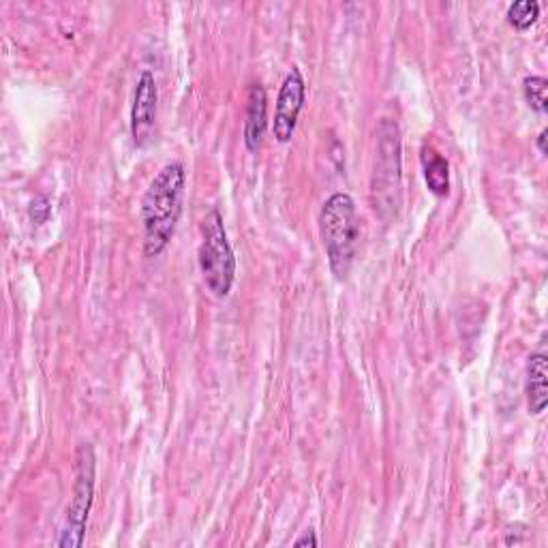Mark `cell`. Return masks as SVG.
<instances>
[{
    "mask_svg": "<svg viewBox=\"0 0 548 548\" xmlns=\"http://www.w3.org/2000/svg\"><path fill=\"white\" fill-rule=\"evenodd\" d=\"M319 542H317V536H315V531H307V534H304L302 538H298L296 542H294V546H317Z\"/></svg>",
    "mask_w": 548,
    "mask_h": 548,
    "instance_id": "14",
    "label": "cell"
},
{
    "mask_svg": "<svg viewBox=\"0 0 548 548\" xmlns=\"http://www.w3.org/2000/svg\"><path fill=\"white\" fill-rule=\"evenodd\" d=\"M506 18L516 30H529L540 18V3L538 0H516L508 7Z\"/></svg>",
    "mask_w": 548,
    "mask_h": 548,
    "instance_id": "11",
    "label": "cell"
},
{
    "mask_svg": "<svg viewBox=\"0 0 548 548\" xmlns=\"http://www.w3.org/2000/svg\"><path fill=\"white\" fill-rule=\"evenodd\" d=\"M204 240L200 247V268L208 289L217 298H225L232 292L236 281V255L227 238L221 212L215 208L204 219Z\"/></svg>",
    "mask_w": 548,
    "mask_h": 548,
    "instance_id": "4",
    "label": "cell"
},
{
    "mask_svg": "<svg viewBox=\"0 0 548 548\" xmlns=\"http://www.w3.org/2000/svg\"><path fill=\"white\" fill-rule=\"evenodd\" d=\"M548 358L544 352H536L529 356L527 373H525V392H527V405L534 416H540L548 403V371H546Z\"/></svg>",
    "mask_w": 548,
    "mask_h": 548,
    "instance_id": "9",
    "label": "cell"
},
{
    "mask_svg": "<svg viewBox=\"0 0 548 548\" xmlns=\"http://www.w3.org/2000/svg\"><path fill=\"white\" fill-rule=\"evenodd\" d=\"M28 215H30V219H33V223H37V225H43L45 221H48L50 215H52V202H50V197H48V195H39V197H35V200L30 202Z\"/></svg>",
    "mask_w": 548,
    "mask_h": 548,
    "instance_id": "13",
    "label": "cell"
},
{
    "mask_svg": "<svg viewBox=\"0 0 548 548\" xmlns=\"http://www.w3.org/2000/svg\"><path fill=\"white\" fill-rule=\"evenodd\" d=\"M546 137H548V131L542 129L540 135H538V150H540V155H546Z\"/></svg>",
    "mask_w": 548,
    "mask_h": 548,
    "instance_id": "15",
    "label": "cell"
},
{
    "mask_svg": "<svg viewBox=\"0 0 548 548\" xmlns=\"http://www.w3.org/2000/svg\"><path fill=\"white\" fill-rule=\"evenodd\" d=\"M319 232L334 277L345 279L358 247V212L352 195L334 193L328 197L319 212Z\"/></svg>",
    "mask_w": 548,
    "mask_h": 548,
    "instance_id": "2",
    "label": "cell"
},
{
    "mask_svg": "<svg viewBox=\"0 0 548 548\" xmlns=\"http://www.w3.org/2000/svg\"><path fill=\"white\" fill-rule=\"evenodd\" d=\"M304 99H307V84H304L302 71L294 67L285 75L277 97V112H274L272 133L279 144H287L294 137Z\"/></svg>",
    "mask_w": 548,
    "mask_h": 548,
    "instance_id": "6",
    "label": "cell"
},
{
    "mask_svg": "<svg viewBox=\"0 0 548 548\" xmlns=\"http://www.w3.org/2000/svg\"><path fill=\"white\" fill-rule=\"evenodd\" d=\"M422 170L426 187L431 189L437 197H444L450 193V163L439 155V152L426 144L422 148Z\"/></svg>",
    "mask_w": 548,
    "mask_h": 548,
    "instance_id": "10",
    "label": "cell"
},
{
    "mask_svg": "<svg viewBox=\"0 0 548 548\" xmlns=\"http://www.w3.org/2000/svg\"><path fill=\"white\" fill-rule=\"evenodd\" d=\"M546 90H548V82H546V78H542V75H529V78H525V82H523L525 101L529 103V108L538 114L548 112Z\"/></svg>",
    "mask_w": 548,
    "mask_h": 548,
    "instance_id": "12",
    "label": "cell"
},
{
    "mask_svg": "<svg viewBox=\"0 0 548 548\" xmlns=\"http://www.w3.org/2000/svg\"><path fill=\"white\" fill-rule=\"evenodd\" d=\"M268 127V95L262 84H253L249 88V105L245 120V144L251 152L262 146L264 133Z\"/></svg>",
    "mask_w": 548,
    "mask_h": 548,
    "instance_id": "8",
    "label": "cell"
},
{
    "mask_svg": "<svg viewBox=\"0 0 548 548\" xmlns=\"http://www.w3.org/2000/svg\"><path fill=\"white\" fill-rule=\"evenodd\" d=\"M187 172L180 161L167 163L150 182L142 200L144 223V253L159 257L176 232L182 215V197H185Z\"/></svg>",
    "mask_w": 548,
    "mask_h": 548,
    "instance_id": "1",
    "label": "cell"
},
{
    "mask_svg": "<svg viewBox=\"0 0 548 548\" xmlns=\"http://www.w3.org/2000/svg\"><path fill=\"white\" fill-rule=\"evenodd\" d=\"M157 103H159V88L155 73L142 71L140 80L135 84L133 105H131V137L135 146H146L152 129H155L157 118Z\"/></svg>",
    "mask_w": 548,
    "mask_h": 548,
    "instance_id": "7",
    "label": "cell"
},
{
    "mask_svg": "<svg viewBox=\"0 0 548 548\" xmlns=\"http://www.w3.org/2000/svg\"><path fill=\"white\" fill-rule=\"evenodd\" d=\"M95 452L88 444L78 450V469H75V486L67 508V523L56 540L63 548H80L86 536V523L95 499Z\"/></svg>",
    "mask_w": 548,
    "mask_h": 548,
    "instance_id": "5",
    "label": "cell"
},
{
    "mask_svg": "<svg viewBox=\"0 0 548 548\" xmlns=\"http://www.w3.org/2000/svg\"><path fill=\"white\" fill-rule=\"evenodd\" d=\"M377 159L373 172V204L382 217L397 215L401 202V133L397 123L384 120L379 125Z\"/></svg>",
    "mask_w": 548,
    "mask_h": 548,
    "instance_id": "3",
    "label": "cell"
}]
</instances>
